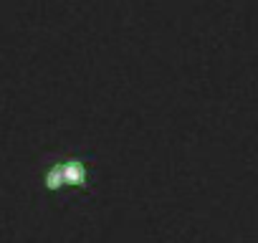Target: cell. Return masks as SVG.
I'll use <instances>...</instances> for the list:
<instances>
[{
    "label": "cell",
    "instance_id": "cell-1",
    "mask_svg": "<svg viewBox=\"0 0 258 243\" xmlns=\"http://www.w3.org/2000/svg\"><path fill=\"white\" fill-rule=\"evenodd\" d=\"M43 185H46V190H61V188H66V185H74V188L79 185V188H84V185H86V170H84L81 160H66V162L53 165V167L46 170Z\"/></svg>",
    "mask_w": 258,
    "mask_h": 243
}]
</instances>
